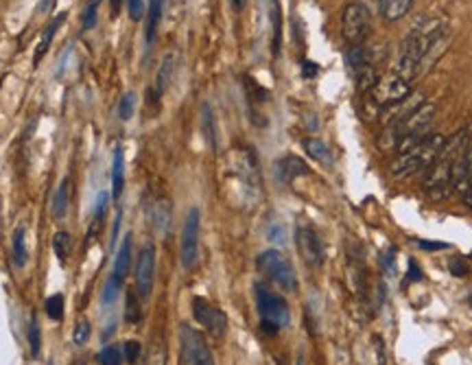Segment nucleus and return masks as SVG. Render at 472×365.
I'll return each instance as SVG.
<instances>
[{
  "instance_id": "nucleus-40",
  "label": "nucleus",
  "mask_w": 472,
  "mask_h": 365,
  "mask_svg": "<svg viewBox=\"0 0 472 365\" xmlns=\"http://www.w3.org/2000/svg\"><path fill=\"white\" fill-rule=\"evenodd\" d=\"M317 73H320V66H317V64H313L311 60H304V62H302V75H304L306 79H313Z\"/></svg>"
},
{
  "instance_id": "nucleus-5",
  "label": "nucleus",
  "mask_w": 472,
  "mask_h": 365,
  "mask_svg": "<svg viewBox=\"0 0 472 365\" xmlns=\"http://www.w3.org/2000/svg\"><path fill=\"white\" fill-rule=\"evenodd\" d=\"M180 352L182 365H215L206 337L188 324L180 326Z\"/></svg>"
},
{
  "instance_id": "nucleus-2",
  "label": "nucleus",
  "mask_w": 472,
  "mask_h": 365,
  "mask_svg": "<svg viewBox=\"0 0 472 365\" xmlns=\"http://www.w3.org/2000/svg\"><path fill=\"white\" fill-rule=\"evenodd\" d=\"M444 143H446V136L427 134L411 151L398 153V158L392 162V173L396 178H407V175H413L418 171H427L440 158Z\"/></svg>"
},
{
  "instance_id": "nucleus-24",
  "label": "nucleus",
  "mask_w": 472,
  "mask_h": 365,
  "mask_svg": "<svg viewBox=\"0 0 472 365\" xmlns=\"http://www.w3.org/2000/svg\"><path fill=\"white\" fill-rule=\"evenodd\" d=\"M202 121H204V136L212 149H217V132H215V119H212L210 105H204L202 110Z\"/></svg>"
},
{
  "instance_id": "nucleus-25",
  "label": "nucleus",
  "mask_w": 472,
  "mask_h": 365,
  "mask_svg": "<svg viewBox=\"0 0 472 365\" xmlns=\"http://www.w3.org/2000/svg\"><path fill=\"white\" fill-rule=\"evenodd\" d=\"M140 317H143V311H140V302L138 296L134 291H127V306H125V320L129 324H138Z\"/></svg>"
},
{
  "instance_id": "nucleus-16",
  "label": "nucleus",
  "mask_w": 472,
  "mask_h": 365,
  "mask_svg": "<svg viewBox=\"0 0 472 365\" xmlns=\"http://www.w3.org/2000/svg\"><path fill=\"white\" fill-rule=\"evenodd\" d=\"M123 186H125V158H123V147H116L114 169H112V195L116 202L123 195Z\"/></svg>"
},
{
  "instance_id": "nucleus-20",
  "label": "nucleus",
  "mask_w": 472,
  "mask_h": 365,
  "mask_svg": "<svg viewBox=\"0 0 472 365\" xmlns=\"http://www.w3.org/2000/svg\"><path fill=\"white\" fill-rule=\"evenodd\" d=\"M68 197H70V184H68V180H64L62 186L57 188L55 199H53V217L57 221L64 219L68 213Z\"/></svg>"
},
{
  "instance_id": "nucleus-33",
  "label": "nucleus",
  "mask_w": 472,
  "mask_h": 365,
  "mask_svg": "<svg viewBox=\"0 0 472 365\" xmlns=\"http://www.w3.org/2000/svg\"><path fill=\"white\" fill-rule=\"evenodd\" d=\"M140 352H143V348H140V344H138L136 339L125 341V346H123V359H125L129 365H134V363L140 359Z\"/></svg>"
},
{
  "instance_id": "nucleus-7",
  "label": "nucleus",
  "mask_w": 472,
  "mask_h": 365,
  "mask_svg": "<svg viewBox=\"0 0 472 365\" xmlns=\"http://www.w3.org/2000/svg\"><path fill=\"white\" fill-rule=\"evenodd\" d=\"M199 230H202V215H199L197 208H191L184 221V230H182V243H180V258H182V267L186 272L197 265L199 258Z\"/></svg>"
},
{
  "instance_id": "nucleus-30",
  "label": "nucleus",
  "mask_w": 472,
  "mask_h": 365,
  "mask_svg": "<svg viewBox=\"0 0 472 365\" xmlns=\"http://www.w3.org/2000/svg\"><path fill=\"white\" fill-rule=\"evenodd\" d=\"M99 363L101 365H123V352L118 350L116 346L103 348L101 355H99Z\"/></svg>"
},
{
  "instance_id": "nucleus-43",
  "label": "nucleus",
  "mask_w": 472,
  "mask_h": 365,
  "mask_svg": "<svg viewBox=\"0 0 472 365\" xmlns=\"http://www.w3.org/2000/svg\"><path fill=\"white\" fill-rule=\"evenodd\" d=\"M422 250H431V252H435V250H446V243H431V241H416Z\"/></svg>"
},
{
  "instance_id": "nucleus-19",
  "label": "nucleus",
  "mask_w": 472,
  "mask_h": 365,
  "mask_svg": "<svg viewBox=\"0 0 472 365\" xmlns=\"http://www.w3.org/2000/svg\"><path fill=\"white\" fill-rule=\"evenodd\" d=\"M162 5H164V0H151L149 3V18H147V42L149 44L156 40L160 18H162Z\"/></svg>"
},
{
  "instance_id": "nucleus-49",
  "label": "nucleus",
  "mask_w": 472,
  "mask_h": 365,
  "mask_svg": "<svg viewBox=\"0 0 472 365\" xmlns=\"http://www.w3.org/2000/svg\"><path fill=\"white\" fill-rule=\"evenodd\" d=\"M51 5H53V0H42V3H40V9L46 11V7H51Z\"/></svg>"
},
{
  "instance_id": "nucleus-18",
  "label": "nucleus",
  "mask_w": 472,
  "mask_h": 365,
  "mask_svg": "<svg viewBox=\"0 0 472 365\" xmlns=\"http://www.w3.org/2000/svg\"><path fill=\"white\" fill-rule=\"evenodd\" d=\"M304 149L317 162H322V164H330V162H333V158H330V149L322 143L320 138H306L304 140Z\"/></svg>"
},
{
  "instance_id": "nucleus-17",
  "label": "nucleus",
  "mask_w": 472,
  "mask_h": 365,
  "mask_svg": "<svg viewBox=\"0 0 472 365\" xmlns=\"http://www.w3.org/2000/svg\"><path fill=\"white\" fill-rule=\"evenodd\" d=\"M173 70H175V53H169V55H164V60H162V64H160V70H158L156 97H162L164 90L169 88L171 77H173Z\"/></svg>"
},
{
  "instance_id": "nucleus-12",
  "label": "nucleus",
  "mask_w": 472,
  "mask_h": 365,
  "mask_svg": "<svg viewBox=\"0 0 472 365\" xmlns=\"http://www.w3.org/2000/svg\"><path fill=\"white\" fill-rule=\"evenodd\" d=\"M132 258H134V241H132V234H127L123 239L121 247H118V254H116V261H114V278L118 282H123L125 276L129 274V269H132Z\"/></svg>"
},
{
  "instance_id": "nucleus-15",
  "label": "nucleus",
  "mask_w": 472,
  "mask_h": 365,
  "mask_svg": "<svg viewBox=\"0 0 472 365\" xmlns=\"http://www.w3.org/2000/svg\"><path fill=\"white\" fill-rule=\"evenodd\" d=\"M379 81H381V77H379V73H376V68L372 64H365V66L354 70V84H357V90L361 94H370Z\"/></svg>"
},
{
  "instance_id": "nucleus-45",
  "label": "nucleus",
  "mask_w": 472,
  "mask_h": 365,
  "mask_svg": "<svg viewBox=\"0 0 472 365\" xmlns=\"http://www.w3.org/2000/svg\"><path fill=\"white\" fill-rule=\"evenodd\" d=\"M422 278V272L418 269L416 261H409V280H420Z\"/></svg>"
},
{
  "instance_id": "nucleus-42",
  "label": "nucleus",
  "mask_w": 472,
  "mask_h": 365,
  "mask_svg": "<svg viewBox=\"0 0 472 365\" xmlns=\"http://www.w3.org/2000/svg\"><path fill=\"white\" fill-rule=\"evenodd\" d=\"M105 206H108V193H99V197H97V219H103Z\"/></svg>"
},
{
  "instance_id": "nucleus-14",
  "label": "nucleus",
  "mask_w": 472,
  "mask_h": 365,
  "mask_svg": "<svg viewBox=\"0 0 472 365\" xmlns=\"http://www.w3.org/2000/svg\"><path fill=\"white\" fill-rule=\"evenodd\" d=\"M278 178L282 182H289L293 178H298V175H306L309 173V167H306V162L295 158V156H287L285 160H280L278 164Z\"/></svg>"
},
{
  "instance_id": "nucleus-23",
  "label": "nucleus",
  "mask_w": 472,
  "mask_h": 365,
  "mask_svg": "<svg viewBox=\"0 0 472 365\" xmlns=\"http://www.w3.org/2000/svg\"><path fill=\"white\" fill-rule=\"evenodd\" d=\"M14 263L16 267L27 265V243H25V228H18L14 232Z\"/></svg>"
},
{
  "instance_id": "nucleus-22",
  "label": "nucleus",
  "mask_w": 472,
  "mask_h": 365,
  "mask_svg": "<svg viewBox=\"0 0 472 365\" xmlns=\"http://www.w3.org/2000/svg\"><path fill=\"white\" fill-rule=\"evenodd\" d=\"M53 250L57 254L59 261H66V258L73 254V237L68 232H57L53 237Z\"/></svg>"
},
{
  "instance_id": "nucleus-26",
  "label": "nucleus",
  "mask_w": 472,
  "mask_h": 365,
  "mask_svg": "<svg viewBox=\"0 0 472 365\" xmlns=\"http://www.w3.org/2000/svg\"><path fill=\"white\" fill-rule=\"evenodd\" d=\"M169 217H171L169 204L164 202V199H160V202L156 204V210H153V226H156L160 232H164L169 226Z\"/></svg>"
},
{
  "instance_id": "nucleus-8",
  "label": "nucleus",
  "mask_w": 472,
  "mask_h": 365,
  "mask_svg": "<svg viewBox=\"0 0 472 365\" xmlns=\"http://www.w3.org/2000/svg\"><path fill=\"white\" fill-rule=\"evenodd\" d=\"M193 317L197 320V324H202L204 331L215 337V339H223L228 333V317L223 313L219 306L210 304L204 298H195L193 300Z\"/></svg>"
},
{
  "instance_id": "nucleus-10",
  "label": "nucleus",
  "mask_w": 472,
  "mask_h": 365,
  "mask_svg": "<svg viewBox=\"0 0 472 365\" xmlns=\"http://www.w3.org/2000/svg\"><path fill=\"white\" fill-rule=\"evenodd\" d=\"M295 243H298V252L306 265L315 269L324 265V245L313 228L300 226L295 230Z\"/></svg>"
},
{
  "instance_id": "nucleus-44",
  "label": "nucleus",
  "mask_w": 472,
  "mask_h": 365,
  "mask_svg": "<svg viewBox=\"0 0 472 365\" xmlns=\"http://www.w3.org/2000/svg\"><path fill=\"white\" fill-rule=\"evenodd\" d=\"M374 348H376V355H379V365H385V348H383V341H381V337H376V344H374Z\"/></svg>"
},
{
  "instance_id": "nucleus-4",
  "label": "nucleus",
  "mask_w": 472,
  "mask_h": 365,
  "mask_svg": "<svg viewBox=\"0 0 472 365\" xmlns=\"http://www.w3.org/2000/svg\"><path fill=\"white\" fill-rule=\"evenodd\" d=\"M256 265L278 289L287 293L298 291V276H295V269L285 254H280L278 250H267L258 256Z\"/></svg>"
},
{
  "instance_id": "nucleus-11",
  "label": "nucleus",
  "mask_w": 472,
  "mask_h": 365,
  "mask_svg": "<svg viewBox=\"0 0 472 365\" xmlns=\"http://www.w3.org/2000/svg\"><path fill=\"white\" fill-rule=\"evenodd\" d=\"M153 280H156V247L153 243H147L136 261V289L140 298L151 296Z\"/></svg>"
},
{
  "instance_id": "nucleus-29",
  "label": "nucleus",
  "mask_w": 472,
  "mask_h": 365,
  "mask_svg": "<svg viewBox=\"0 0 472 365\" xmlns=\"http://www.w3.org/2000/svg\"><path fill=\"white\" fill-rule=\"evenodd\" d=\"M40 346H42V335H40V324L38 320H31L29 324V348L33 357H40Z\"/></svg>"
},
{
  "instance_id": "nucleus-48",
  "label": "nucleus",
  "mask_w": 472,
  "mask_h": 365,
  "mask_svg": "<svg viewBox=\"0 0 472 365\" xmlns=\"http://www.w3.org/2000/svg\"><path fill=\"white\" fill-rule=\"evenodd\" d=\"M125 3V0H110V5H112V11H118L121 9V5Z\"/></svg>"
},
{
  "instance_id": "nucleus-9",
  "label": "nucleus",
  "mask_w": 472,
  "mask_h": 365,
  "mask_svg": "<svg viewBox=\"0 0 472 365\" xmlns=\"http://www.w3.org/2000/svg\"><path fill=\"white\" fill-rule=\"evenodd\" d=\"M411 97V84L396 75L381 79L376 88L370 92V99L379 105V108H394V105L403 103Z\"/></svg>"
},
{
  "instance_id": "nucleus-35",
  "label": "nucleus",
  "mask_w": 472,
  "mask_h": 365,
  "mask_svg": "<svg viewBox=\"0 0 472 365\" xmlns=\"http://www.w3.org/2000/svg\"><path fill=\"white\" fill-rule=\"evenodd\" d=\"M90 333H92L90 322H88V320H81V322L77 324V328H75V335H73L75 344H77V346H84V344H88Z\"/></svg>"
},
{
  "instance_id": "nucleus-47",
  "label": "nucleus",
  "mask_w": 472,
  "mask_h": 365,
  "mask_svg": "<svg viewBox=\"0 0 472 365\" xmlns=\"http://www.w3.org/2000/svg\"><path fill=\"white\" fill-rule=\"evenodd\" d=\"M230 3H232V7H234L236 11H243L245 5H247V0H230Z\"/></svg>"
},
{
  "instance_id": "nucleus-28",
  "label": "nucleus",
  "mask_w": 472,
  "mask_h": 365,
  "mask_svg": "<svg viewBox=\"0 0 472 365\" xmlns=\"http://www.w3.org/2000/svg\"><path fill=\"white\" fill-rule=\"evenodd\" d=\"M134 108H136V97L132 92L123 94V99L118 101V119L121 121H129L134 114Z\"/></svg>"
},
{
  "instance_id": "nucleus-34",
  "label": "nucleus",
  "mask_w": 472,
  "mask_h": 365,
  "mask_svg": "<svg viewBox=\"0 0 472 365\" xmlns=\"http://www.w3.org/2000/svg\"><path fill=\"white\" fill-rule=\"evenodd\" d=\"M267 239L276 245H285L287 243V228L282 223H271L267 228Z\"/></svg>"
},
{
  "instance_id": "nucleus-41",
  "label": "nucleus",
  "mask_w": 472,
  "mask_h": 365,
  "mask_svg": "<svg viewBox=\"0 0 472 365\" xmlns=\"http://www.w3.org/2000/svg\"><path fill=\"white\" fill-rule=\"evenodd\" d=\"M383 267H385V274H389V276L396 274V258L392 252H389V256H383Z\"/></svg>"
},
{
  "instance_id": "nucleus-27",
  "label": "nucleus",
  "mask_w": 472,
  "mask_h": 365,
  "mask_svg": "<svg viewBox=\"0 0 472 365\" xmlns=\"http://www.w3.org/2000/svg\"><path fill=\"white\" fill-rule=\"evenodd\" d=\"M44 309H46V315H49L51 320H62V315H64V298L59 296V293H55V296H51L49 300H46Z\"/></svg>"
},
{
  "instance_id": "nucleus-36",
  "label": "nucleus",
  "mask_w": 472,
  "mask_h": 365,
  "mask_svg": "<svg viewBox=\"0 0 472 365\" xmlns=\"http://www.w3.org/2000/svg\"><path fill=\"white\" fill-rule=\"evenodd\" d=\"M81 22H84V29H92L94 25H97V0H92V3L86 7Z\"/></svg>"
},
{
  "instance_id": "nucleus-21",
  "label": "nucleus",
  "mask_w": 472,
  "mask_h": 365,
  "mask_svg": "<svg viewBox=\"0 0 472 365\" xmlns=\"http://www.w3.org/2000/svg\"><path fill=\"white\" fill-rule=\"evenodd\" d=\"M64 14L62 16H57L51 25H49V29L44 31V35H42V40H40V46H38V51H35V64H40V60L44 57V53L49 51V46H51V42H53V35L57 33V29H59V25H62L64 22Z\"/></svg>"
},
{
  "instance_id": "nucleus-1",
  "label": "nucleus",
  "mask_w": 472,
  "mask_h": 365,
  "mask_svg": "<svg viewBox=\"0 0 472 365\" xmlns=\"http://www.w3.org/2000/svg\"><path fill=\"white\" fill-rule=\"evenodd\" d=\"M446 31L448 25L442 18L424 20L422 25L413 27L403 42L400 57L394 66V75L413 84V79L424 73V64H429L435 49L446 42Z\"/></svg>"
},
{
  "instance_id": "nucleus-52",
  "label": "nucleus",
  "mask_w": 472,
  "mask_h": 365,
  "mask_svg": "<svg viewBox=\"0 0 472 365\" xmlns=\"http://www.w3.org/2000/svg\"><path fill=\"white\" fill-rule=\"evenodd\" d=\"M470 304H472V298H470Z\"/></svg>"
},
{
  "instance_id": "nucleus-32",
  "label": "nucleus",
  "mask_w": 472,
  "mask_h": 365,
  "mask_svg": "<svg viewBox=\"0 0 472 365\" xmlns=\"http://www.w3.org/2000/svg\"><path fill=\"white\" fill-rule=\"evenodd\" d=\"M121 285H123V282H118L114 276H112L108 282H105L103 293H101V302H103L105 306H108V304H112V302L118 298V291H121Z\"/></svg>"
},
{
  "instance_id": "nucleus-50",
  "label": "nucleus",
  "mask_w": 472,
  "mask_h": 365,
  "mask_svg": "<svg viewBox=\"0 0 472 365\" xmlns=\"http://www.w3.org/2000/svg\"><path fill=\"white\" fill-rule=\"evenodd\" d=\"M468 261H470V263H472V252H470V256H468Z\"/></svg>"
},
{
  "instance_id": "nucleus-46",
  "label": "nucleus",
  "mask_w": 472,
  "mask_h": 365,
  "mask_svg": "<svg viewBox=\"0 0 472 365\" xmlns=\"http://www.w3.org/2000/svg\"><path fill=\"white\" fill-rule=\"evenodd\" d=\"M464 204L472 210V184L468 186V191L464 193Z\"/></svg>"
},
{
  "instance_id": "nucleus-39",
  "label": "nucleus",
  "mask_w": 472,
  "mask_h": 365,
  "mask_svg": "<svg viewBox=\"0 0 472 365\" xmlns=\"http://www.w3.org/2000/svg\"><path fill=\"white\" fill-rule=\"evenodd\" d=\"M127 7H129V18L132 20H143V16H145V3L143 0H127Z\"/></svg>"
},
{
  "instance_id": "nucleus-51",
  "label": "nucleus",
  "mask_w": 472,
  "mask_h": 365,
  "mask_svg": "<svg viewBox=\"0 0 472 365\" xmlns=\"http://www.w3.org/2000/svg\"><path fill=\"white\" fill-rule=\"evenodd\" d=\"M298 365H304V361H302V359H300V361H298Z\"/></svg>"
},
{
  "instance_id": "nucleus-3",
  "label": "nucleus",
  "mask_w": 472,
  "mask_h": 365,
  "mask_svg": "<svg viewBox=\"0 0 472 365\" xmlns=\"http://www.w3.org/2000/svg\"><path fill=\"white\" fill-rule=\"evenodd\" d=\"M256 302H258V313H261V324L263 331L269 335H276L282 328H287L291 322V311L287 300L278 296L276 291H271L263 285L256 287Z\"/></svg>"
},
{
  "instance_id": "nucleus-38",
  "label": "nucleus",
  "mask_w": 472,
  "mask_h": 365,
  "mask_svg": "<svg viewBox=\"0 0 472 365\" xmlns=\"http://www.w3.org/2000/svg\"><path fill=\"white\" fill-rule=\"evenodd\" d=\"M448 267H451V274H453V276H459V278L470 274V265H468V261H464V258H453L451 265H448Z\"/></svg>"
},
{
  "instance_id": "nucleus-13",
  "label": "nucleus",
  "mask_w": 472,
  "mask_h": 365,
  "mask_svg": "<svg viewBox=\"0 0 472 365\" xmlns=\"http://www.w3.org/2000/svg\"><path fill=\"white\" fill-rule=\"evenodd\" d=\"M379 9L387 22H398L413 9V0H379Z\"/></svg>"
},
{
  "instance_id": "nucleus-6",
  "label": "nucleus",
  "mask_w": 472,
  "mask_h": 365,
  "mask_svg": "<svg viewBox=\"0 0 472 365\" xmlns=\"http://www.w3.org/2000/svg\"><path fill=\"white\" fill-rule=\"evenodd\" d=\"M370 11L361 3H350L341 14V33L350 46H359L370 35Z\"/></svg>"
},
{
  "instance_id": "nucleus-37",
  "label": "nucleus",
  "mask_w": 472,
  "mask_h": 365,
  "mask_svg": "<svg viewBox=\"0 0 472 365\" xmlns=\"http://www.w3.org/2000/svg\"><path fill=\"white\" fill-rule=\"evenodd\" d=\"M271 18H274V51L278 55L280 53V11H278L276 0H274V11H271Z\"/></svg>"
},
{
  "instance_id": "nucleus-31",
  "label": "nucleus",
  "mask_w": 472,
  "mask_h": 365,
  "mask_svg": "<svg viewBox=\"0 0 472 365\" xmlns=\"http://www.w3.org/2000/svg\"><path fill=\"white\" fill-rule=\"evenodd\" d=\"M145 365H167V348H164L162 341H156V344L151 346Z\"/></svg>"
}]
</instances>
